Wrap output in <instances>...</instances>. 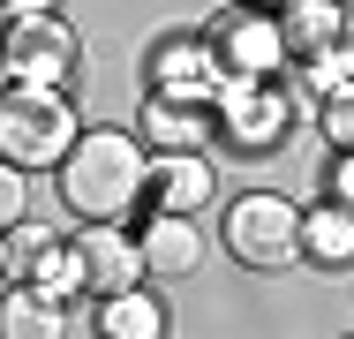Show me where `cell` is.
<instances>
[{"mask_svg":"<svg viewBox=\"0 0 354 339\" xmlns=\"http://www.w3.org/2000/svg\"><path fill=\"white\" fill-rule=\"evenodd\" d=\"M61 203L75 219L121 226L136 203H151V143L136 129H83L61 158Z\"/></svg>","mask_w":354,"mask_h":339,"instance_id":"obj_1","label":"cell"},{"mask_svg":"<svg viewBox=\"0 0 354 339\" xmlns=\"http://www.w3.org/2000/svg\"><path fill=\"white\" fill-rule=\"evenodd\" d=\"M75 121L68 91H38V83H15L8 98H0V158L8 166H23V174H61V158L75 151Z\"/></svg>","mask_w":354,"mask_h":339,"instance_id":"obj_2","label":"cell"},{"mask_svg":"<svg viewBox=\"0 0 354 339\" xmlns=\"http://www.w3.org/2000/svg\"><path fill=\"white\" fill-rule=\"evenodd\" d=\"M218 241H226V257L241 271H294L301 264V211L279 189H249V196L226 203Z\"/></svg>","mask_w":354,"mask_h":339,"instance_id":"obj_3","label":"cell"},{"mask_svg":"<svg viewBox=\"0 0 354 339\" xmlns=\"http://www.w3.org/2000/svg\"><path fill=\"white\" fill-rule=\"evenodd\" d=\"M212 53L226 61V75H257V83H279L294 53H286V30H279V8H257V0H234L212 15Z\"/></svg>","mask_w":354,"mask_h":339,"instance_id":"obj_4","label":"cell"},{"mask_svg":"<svg viewBox=\"0 0 354 339\" xmlns=\"http://www.w3.org/2000/svg\"><path fill=\"white\" fill-rule=\"evenodd\" d=\"M212 121H218V143H234L241 158H264V151H279V143H286V129H294V106H286L279 83L226 75V91L212 98Z\"/></svg>","mask_w":354,"mask_h":339,"instance_id":"obj_5","label":"cell"},{"mask_svg":"<svg viewBox=\"0 0 354 339\" xmlns=\"http://www.w3.org/2000/svg\"><path fill=\"white\" fill-rule=\"evenodd\" d=\"M0 61L15 83H38V91H68L75 61H83V46H75V23L68 15H30V23H0Z\"/></svg>","mask_w":354,"mask_h":339,"instance_id":"obj_6","label":"cell"},{"mask_svg":"<svg viewBox=\"0 0 354 339\" xmlns=\"http://www.w3.org/2000/svg\"><path fill=\"white\" fill-rule=\"evenodd\" d=\"M151 98H174V106H212L218 91H226V61L212 53V38L204 30H174V38H158L151 46Z\"/></svg>","mask_w":354,"mask_h":339,"instance_id":"obj_7","label":"cell"},{"mask_svg":"<svg viewBox=\"0 0 354 339\" xmlns=\"http://www.w3.org/2000/svg\"><path fill=\"white\" fill-rule=\"evenodd\" d=\"M68 241H75V264H83V294H91V302H106V294L151 279L136 234H121V226H106V219H83V234H68Z\"/></svg>","mask_w":354,"mask_h":339,"instance_id":"obj_8","label":"cell"},{"mask_svg":"<svg viewBox=\"0 0 354 339\" xmlns=\"http://www.w3.org/2000/svg\"><path fill=\"white\" fill-rule=\"evenodd\" d=\"M136 249H143V271L151 279H189V271L204 264V234H196L189 211H151L136 226Z\"/></svg>","mask_w":354,"mask_h":339,"instance_id":"obj_9","label":"cell"},{"mask_svg":"<svg viewBox=\"0 0 354 339\" xmlns=\"http://www.w3.org/2000/svg\"><path fill=\"white\" fill-rule=\"evenodd\" d=\"M136 136L151 143V158H174V151H204V143L218 136V121H212V106H174V98H143Z\"/></svg>","mask_w":354,"mask_h":339,"instance_id":"obj_10","label":"cell"},{"mask_svg":"<svg viewBox=\"0 0 354 339\" xmlns=\"http://www.w3.org/2000/svg\"><path fill=\"white\" fill-rule=\"evenodd\" d=\"M218 196V174L204 151H174V158H151V211H204Z\"/></svg>","mask_w":354,"mask_h":339,"instance_id":"obj_11","label":"cell"},{"mask_svg":"<svg viewBox=\"0 0 354 339\" xmlns=\"http://www.w3.org/2000/svg\"><path fill=\"white\" fill-rule=\"evenodd\" d=\"M61 332H68V302H53L30 279L0 286V339H61Z\"/></svg>","mask_w":354,"mask_h":339,"instance_id":"obj_12","label":"cell"},{"mask_svg":"<svg viewBox=\"0 0 354 339\" xmlns=\"http://www.w3.org/2000/svg\"><path fill=\"white\" fill-rule=\"evenodd\" d=\"M91 332L98 339H166V302L151 286H121L91 309Z\"/></svg>","mask_w":354,"mask_h":339,"instance_id":"obj_13","label":"cell"},{"mask_svg":"<svg viewBox=\"0 0 354 339\" xmlns=\"http://www.w3.org/2000/svg\"><path fill=\"white\" fill-rule=\"evenodd\" d=\"M301 257L309 264H324V271H354V211L347 203H309L301 211Z\"/></svg>","mask_w":354,"mask_h":339,"instance_id":"obj_14","label":"cell"},{"mask_svg":"<svg viewBox=\"0 0 354 339\" xmlns=\"http://www.w3.org/2000/svg\"><path fill=\"white\" fill-rule=\"evenodd\" d=\"M339 23H347L339 0H286V8H279V30H286V53H294V61L339 46Z\"/></svg>","mask_w":354,"mask_h":339,"instance_id":"obj_15","label":"cell"},{"mask_svg":"<svg viewBox=\"0 0 354 339\" xmlns=\"http://www.w3.org/2000/svg\"><path fill=\"white\" fill-rule=\"evenodd\" d=\"M301 68V91L324 106V98H339V91H354V53L347 46H324V53H309V61H294Z\"/></svg>","mask_w":354,"mask_h":339,"instance_id":"obj_16","label":"cell"},{"mask_svg":"<svg viewBox=\"0 0 354 339\" xmlns=\"http://www.w3.org/2000/svg\"><path fill=\"white\" fill-rule=\"evenodd\" d=\"M61 241V226H46V219H15L8 226V279H30L38 271V257Z\"/></svg>","mask_w":354,"mask_h":339,"instance_id":"obj_17","label":"cell"},{"mask_svg":"<svg viewBox=\"0 0 354 339\" xmlns=\"http://www.w3.org/2000/svg\"><path fill=\"white\" fill-rule=\"evenodd\" d=\"M317 129H324L332 151H354V91H339V98H324V106H317Z\"/></svg>","mask_w":354,"mask_h":339,"instance_id":"obj_18","label":"cell"},{"mask_svg":"<svg viewBox=\"0 0 354 339\" xmlns=\"http://www.w3.org/2000/svg\"><path fill=\"white\" fill-rule=\"evenodd\" d=\"M15 219H30V181H23V166L0 158V234H8Z\"/></svg>","mask_w":354,"mask_h":339,"instance_id":"obj_19","label":"cell"},{"mask_svg":"<svg viewBox=\"0 0 354 339\" xmlns=\"http://www.w3.org/2000/svg\"><path fill=\"white\" fill-rule=\"evenodd\" d=\"M324 196L354 211V151H332V166H324Z\"/></svg>","mask_w":354,"mask_h":339,"instance_id":"obj_20","label":"cell"},{"mask_svg":"<svg viewBox=\"0 0 354 339\" xmlns=\"http://www.w3.org/2000/svg\"><path fill=\"white\" fill-rule=\"evenodd\" d=\"M30 15H61V0H0V23H30Z\"/></svg>","mask_w":354,"mask_h":339,"instance_id":"obj_21","label":"cell"},{"mask_svg":"<svg viewBox=\"0 0 354 339\" xmlns=\"http://www.w3.org/2000/svg\"><path fill=\"white\" fill-rule=\"evenodd\" d=\"M339 46H347V53H354V8H347V23H339Z\"/></svg>","mask_w":354,"mask_h":339,"instance_id":"obj_22","label":"cell"},{"mask_svg":"<svg viewBox=\"0 0 354 339\" xmlns=\"http://www.w3.org/2000/svg\"><path fill=\"white\" fill-rule=\"evenodd\" d=\"M8 91H15V75H8V61H0V98H8Z\"/></svg>","mask_w":354,"mask_h":339,"instance_id":"obj_23","label":"cell"},{"mask_svg":"<svg viewBox=\"0 0 354 339\" xmlns=\"http://www.w3.org/2000/svg\"><path fill=\"white\" fill-rule=\"evenodd\" d=\"M0 279H8V234H0Z\"/></svg>","mask_w":354,"mask_h":339,"instance_id":"obj_24","label":"cell"},{"mask_svg":"<svg viewBox=\"0 0 354 339\" xmlns=\"http://www.w3.org/2000/svg\"><path fill=\"white\" fill-rule=\"evenodd\" d=\"M257 8H286V0H257Z\"/></svg>","mask_w":354,"mask_h":339,"instance_id":"obj_25","label":"cell"},{"mask_svg":"<svg viewBox=\"0 0 354 339\" xmlns=\"http://www.w3.org/2000/svg\"><path fill=\"white\" fill-rule=\"evenodd\" d=\"M339 8H354V0H339Z\"/></svg>","mask_w":354,"mask_h":339,"instance_id":"obj_26","label":"cell"},{"mask_svg":"<svg viewBox=\"0 0 354 339\" xmlns=\"http://www.w3.org/2000/svg\"><path fill=\"white\" fill-rule=\"evenodd\" d=\"M347 339H354V332H347Z\"/></svg>","mask_w":354,"mask_h":339,"instance_id":"obj_27","label":"cell"}]
</instances>
